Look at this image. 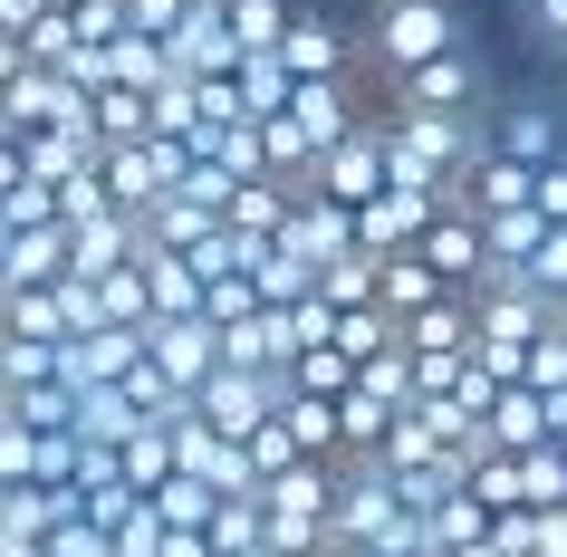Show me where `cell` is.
<instances>
[{
    "label": "cell",
    "mask_w": 567,
    "mask_h": 557,
    "mask_svg": "<svg viewBox=\"0 0 567 557\" xmlns=\"http://www.w3.org/2000/svg\"><path fill=\"white\" fill-rule=\"evenodd\" d=\"M394 145V183H433V193H462V174L491 145V116H443V106H375Z\"/></svg>",
    "instance_id": "1"
},
{
    "label": "cell",
    "mask_w": 567,
    "mask_h": 557,
    "mask_svg": "<svg viewBox=\"0 0 567 557\" xmlns=\"http://www.w3.org/2000/svg\"><path fill=\"white\" fill-rule=\"evenodd\" d=\"M269 509V557H328V519H337V462H299L260 481Z\"/></svg>",
    "instance_id": "2"
},
{
    "label": "cell",
    "mask_w": 567,
    "mask_h": 557,
    "mask_svg": "<svg viewBox=\"0 0 567 557\" xmlns=\"http://www.w3.org/2000/svg\"><path fill=\"white\" fill-rule=\"evenodd\" d=\"M443 49H462V10L452 0H365V59L385 78L443 59Z\"/></svg>",
    "instance_id": "3"
},
{
    "label": "cell",
    "mask_w": 567,
    "mask_h": 557,
    "mask_svg": "<svg viewBox=\"0 0 567 557\" xmlns=\"http://www.w3.org/2000/svg\"><path fill=\"white\" fill-rule=\"evenodd\" d=\"M452 193H433V183H385L375 203H357V250H375V260H394V250H414L433 221H443Z\"/></svg>",
    "instance_id": "4"
},
{
    "label": "cell",
    "mask_w": 567,
    "mask_h": 557,
    "mask_svg": "<svg viewBox=\"0 0 567 557\" xmlns=\"http://www.w3.org/2000/svg\"><path fill=\"white\" fill-rule=\"evenodd\" d=\"M385 106H443V116H491V87H481V59L472 49H443V59L385 78Z\"/></svg>",
    "instance_id": "5"
},
{
    "label": "cell",
    "mask_w": 567,
    "mask_h": 557,
    "mask_svg": "<svg viewBox=\"0 0 567 557\" xmlns=\"http://www.w3.org/2000/svg\"><path fill=\"white\" fill-rule=\"evenodd\" d=\"M394 183V145H385V116H365L357 135H337L328 154H318V193H337V203H375Z\"/></svg>",
    "instance_id": "6"
},
{
    "label": "cell",
    "mask_w": 567,
    "mask_h": 557,
    "mask_svg": "<svg viewBox=\"0 0 567 557\" xmlns=\"http://www.w3.org/2000/svg\"><path fill=\"white\" fill-rule=\"evenodd\" d=\"M279 250H289V260H308V269L347 260V250H357V203H337V193H318V183H308L299 203H289V221H279Z\"/></svg>",
    "instance_id": "7"
},
{
    "label": "cell",
    "mask_w": 567,
    "mask_h": 557,
    "mask_svg": "<svg viewBox=\"0 0 567 557\" xmlns=\"http://www.w3.org/2000/svg\"><path fill=\"white\" fill-rule=\"evenodd\" d=\"M279 59L299 68V78H357V59H365V30H347L337 10L299 0V20H289V39H279Z\"/></svg>",
    "instance_id": "8"
},
{
    "label": "cell",
    "mask_w": 567,
    "mask_h": 557,
    "mask_svg": "<svg viewBox=\"0 0 567 557\" xmlns=\"http://www.w3.org/2000/svg\"><path fill=\"white\" fill-rule=\"evenodd\" d=\"M279 404H289V375H260V365H221V375L203 384V423H221L231 442H250Z\"/></svg>",
    "instance_id": "9"
},
{
    "label": "cell",
    "mask_w": 567,
    "mask_h": 557,
    "mask_svg": "<svg viewBox=\"0 0 567 557\" xmlns=\"http://www.w3.org/2000/svg\"><path fill=\"white\" fill-rule=\"evenodd\" d=\"M145 337H154V365H164L183 394H203V384L221 375V327L212 318H154Z\"/></svg>",
    "instance_id": "10"
},
{
    "label": "cell",
    "mask_w": 567,
    "mask_h": 557,
    "mask_svg": "<svg viewBox=\"0 0 567 557\" xmlns=\"http://www.w3.org/2000/svg\"><path fill=\"white\" fill-rule=\"evenodd\" d=\"M462 212H481V221H501V212H529L538 203V164H519V154L481 145V164L462 174V193H452Z\"/></svg>",
    "instance_id": "11"
},
{
    "label": "cell",
    "mask_w": 567,
    "mask_h": 557,
    "mask_svg": "<svg viewBox=\"0 0 567 557\" xmlns=\"http://www.w3.org/2000/svg\"><path fill=\"white\" fill-rule=\"evenodd\" d=\"M414 250L443 269L452 289H481V269H491V221H481V212H462V203H443V221H433Z\"/></svg>",
    "instance_id": "12"
},
{
    "label": "cell",
    "mask_w": 567,
    "mask_h": 557,
    "mask_svg": "<svg viewBox=\"0 0 567 557\" xmlns=\"http://www.w3.org/2000/svg\"><path fill=\"white\" fill-rule=\"evenodd\" d=\"M174 49L183 78H221V68H240V39H231V0H193L183 10V30L164 39Z\"/></svg>",
    "instance_id": "13"
},
{
    "label": "cell",
    "mask_w": 567,
    "mask_h": 557,
    "mask_svg": "<svg viewBox=\"0 0 567 557\" xmlns=\"http://www.w3.org/2000/svg\"><path fill=\"white\" fill-rule=\"evenodd\" d=\"M135 212H96V221H68V279H116L135 269Z\"/></svg>",
    "instance_id": "14"
},
{
    "label": "cell",
    "mask_w": 567,
    "mask_h": 557,
    "mask_svg": "<svg viewBox=\"0 0 567 557\" xmlns=\"http://www.w3.org/2000/svg\"><path fill=\"white\" fill-rule=\"evenodd\" d=\"M491 145L519 154V164H558V154H567V125H558V106L509 96V106H491Z\"/></svg>",
    "instance_id": "15"
},
{
    "label": "cell",
    "mask_w": 567,
    "mask_h": 557,
    "mask_svg": "<svg viewBox=\"0 0 567 557\" xmlns=\"http://www.w3.org/2000/svg\"><path fill=\"white\" fill-rule=\"evenodd\" d=\"M145 355H154L145 327H96V337H78V347H68V384H125Z\"/></svg>",
    "instance_id": "16"
},
{
    "label": "cell",
    "mask_w": 567,
    "mask_h": 557,
    "mask_svg": "<svg viewBox=\"0 0 567 557\" xmlns=\"http://www.w3.org/2000/svg\"><path fill=\"white\" fill-rule=\"evenodd\" d=\"M289 116L318 135V154L337 145V135H357L365 106H357V78H299V96H289Z\"/></svg>",
    "instance_id": "17"
},
{
    "label": "cell",
    "mask_w": 567,
    "mask_h": 557,
    "mask_svg": "<svg viewBox=\"0 0 567 557\" xmlns=\"http://www.w3.org/2000/svg\"><path fill=\"white\" fill-rule=\"evenodd\" d=\"M0 279H10V289H59V279H68V221H49V231H10V240H0Z\"/></svg>",
    "instance_id": "18"
},
{
    "label": "cell",
    "mask_w": 567,
    "mask_h": 557,
    "mask_svg": "<svg viewBox=\"0 0 567 557\" xmlns=\"http://www.w3.org/2000/svg\"><path fill=\"white\" fill-rule=\"evenodd\" d=\"M481 442H491V452H538V442H558L548 394H538V384H509L501 404H491V423H481Z\"/></svg>",
    "instance_id": "19"
},
{
    "label": "cell",
    "mask_w": 567,
    "mask_h": 557,
    "mask_svg": "<svg viewBox=\"0 0 567 557\" xmlns=\"http://www.w3.org/2000/svg\"><path fill=\"white\" fill-rule=\"evenodd\" d=\"M0 337H49V347H68V337H78L68 279H59V289H10V298H0Z\"/></svg>",
    "instance_id": "20"
},
{
    "label": "cell",
    "mask_w": 567,
    "mask_h": 557,
    "mask_svg": "<svg viewBox=\"0 0 567 557\" xmlns=\"http://www.w3.org/2000/svg\"><path fill=\"white\" fill-rule=\"evenodd\" d=\"M145 423H154V413L135 404L125 384H78V433H87V442H116V452H125Z\"/></svg>",
    "instance_id": "21"
},
{
    "label": "cell",
    "mask_w": 567,
    "mask_h": 557,
    "mask_svg": "<svg viewBox=\"0 0 567 557\" xmlns=\"http://www.w3.org/2000/svg\"><path fill=\"white\" fill-rule=\"evenodd\" d=\"M279 423L308 442V462H347V413H337V394H289Z\"/></svg>",
    "instance_id": "22"
},
{
    "label": "cell",
    "mask_w": 567,
    "mask_h": 557,
    "mask_svg": "<svg viewBox=\"0 0 567 557\" xmlns=\"http://www.w3.org/2000/svg\"><path fill=\"white\" fill-rule=\"evenodd\" d=\"M231 78H240V106H250V116H289V96H299V68L279 59V49H250Z\"/></svg>",
    "instance_id": "23"
},
{
    "label": "cell",
    "mask_w": 567,
    "mask_h": 557,
    "mask_svg": "<svg viewBox=\"0 0 567 557\" xmlns=\"http://www.w3.org/2000/svg\"><path fill=\"white\" fill-rule=\"evenodd\" d=\"M308 183H279V174H260V183H240L231 193V212H221V221H231V231H269L279 240V221H289V203H299Z\"/></svg>",
    "instance_id": "24"
},
{
    "label": "cell",
    "mask_w": 567,
    "mask_h": 557,
    "mask_svg": "<svg viewBox=\"0 0 567 557\" xmlns=\"http://www.w3.org/2000/svg\"><path fill=\"white\" fill-rule=\"evenodd\" d=\"M472 499H491V509H529V452H491V442H481V452H472Z\"/></svg>",
    "instance_id": "25"
},
{
    "label": "cell",
    "mask_w": 567,
    "mask_h": 557,
    "mask_svg": "<svg viewBox=\"0 0 567 557\" xmlns=\"http://www.w3.org/2000/svg\"><path fill=\"white\" fill-rule=\"evenodd\" d=\"M318 298H328V308H375V298H385V260H375V250L328 260V269H318Z\"/></svg>",
    "instance_id": "26"
},
{
    "label": "cell",
    "mask_w": 567,
    "mask_h": 557,
    "mask_svg": "<svg viewBox=\"0 0 567 557\" xmlns=\"http://www.w3.org/2000/svg\"><path fill=\"white\" fill-rule=\"evenodd\" d=\"M433 298H452V279L423 260V250H394V260H385V308H394V318H414V308H433Z\"/></svg>",
    "instance_id": "27"
},
{
    "label": "cell",
    "mask_w": 567,
    "mask_h": 557,
    "mask_svg": "<svg viewBox=\"0 0 567 557\" xmlns=\"http://www.w3.org/2000/svg\"><path fill=\"white\" fill-rule=\"evenodd\" d=\"M0 404L20 413V423H30V433H78V384H10V394H0Z\"/></svg>",
    "instance_id": "28"
},
{
    "label": "cell",
    "mask_w": 567,
    "mask_h": 557,
    "mask_svg": "<svg viewBox=\"0 0 567 557\" xmlns=\"http://www.w3.org/2000/svg\"><path fill=\"white\" fill-rule=\"evenodd\" d=\"M269 327H279V365H299L308 347H337V308H328V298H299V308H269Z\"/></svg>",
    "instance_id": "29"
},
{
    "label": "cell",
    "mask_w": 567,
    "mask_h": 557,
    "mask_svg": "<svg viewBox=\"0 0 567 557\" xmlns=\"http://www.w3.org/2000/svg\"><path fill=\"white\" fill-rule=\"evenodd\" d=\"M96 308H106V327H154L164 308H154V269H116V279H96Z\"/></svg>",
    "instance_id": "30"
},
{
    "label": "cell",
    "mask_w": 567,
    "mask_h": 557,
    "mask_svg": "<svg viewBox=\"0 0 567 557\" xmlns=\"http://www.w3.org/2000/svg\"><path fill=\"white\" fill-rule=\"evenodd\" d=\"M337 347H347V355H357V365H365V355L404 347V318H394L385 298H375V308H337Z\"/></svg>",
    "instance_id": "31"
},
{
    "label": "cell",
    "mask_w": 567,
    "mask_h": 557,
    "mask_svg": "<svg viewBox=\"0 0 567 557\" xmlns=\"http://www.w3.org/2000/svg\"><path fill=\"white\" fill-rule=\"evenodd\" d=\"M337 413H347V452H385V433L404 423V404L365 394V384H347V394H337Z\"/></svg>",
    "instance_id": "32"
},
{
    "label": "cell",
    "mask_w": 567,
    "mask_h": 557,
    "mask_svg": "<svg viewBox=\"0 0 567 557\" xmlns=\"http://www.w3.org/2000/svg\"><path fill=\"white\" fill-rule=\"evenodd\" d=\"M174 471H183V452H174V433H164V423H145V433L125 442V481H135V491H145V499L164 491Z\"/></svg>",
    "instance_id": "33"
},
{
    "label": "cell",
    "mask_w": 567,
    "mask_h": 557,
    "mask_svg": "<svg viewBox=\"0 0 567 557\" xmlns=\"http://www.w3.org/2000/svg\"><path fill=\"white\" fill-rule=\"evenodd\" d=\"M96 135H106V145L154 135V96H145V87H96Z\"/></svg>",
    "instance_id": "34"
},
{
    "label": "cell",
    "mask_w": 567,
    "mask_h": 557,
    "mask_svg": "<svg viewBox=\"0 0 567 557\" xmlns=\"http://www.w3.org/2000/svg\"><path fill=\"white\" fill-rule=\"evenodd\" d=\"M68 375V347L49 337H0V384H59Z\"/></svg>",
    "instance_id": "35"
},
{
    "label": "cell",
    "mask_w": 567,
    "mask_h": 557,
    "mask_svg": "<svg viewBox=\"0 0 567 557\" xmlns=\"http://www.w3.org/2000/svg\"><path fill=\"white\" fill-rule=\"evenodd\" d=\"M154 509H164L174 528H212V519H221V491H212L203 471H174V481L154 491Z\"/></svg>",
    "instance_id": "36"
},
{
    "label": "cell",
    "mask_w": 567,
    "mask_h": 557,
    "mask_svg": "<svg viewBox=\"0 0 567 557\" xmlns=\"http://www.w3.org/2000/svg\"><path fill=\"white\" fill-rule=\"evenodd\" d=\"M289 20H299V0H231L240 59H250V49H279V39H289Z\"/></svg>",
    "instance_id": "37"
},
{
    "label": "cell",
    "mask_w": 567,
    "mask_h": 557,
    "mask_svg": "<svg viewBox=\"0 0 567 557\" xmlns=\"http://www.w3.org/2000/svg\"><path fill=\"white\" fill-rule=\"evenodd\" d=\"M548 231H558V221H548L538 203H529V212H501V221H491V260H519V269H529Z\"/></svg>",
    "instance_id": "38"
},
{
    "label": "cell",
    "mask_w": 567,
    "mask_h": 557,
    "mask_svg": "<svg viewBox=\"0 0 567 557\" xmlns=\"http://www.w3.org/2000/svg\"><path fill=\"white\" fill-rule=\"evenodd\" d=\"M250 279H260V308H299V298H318V269H308V260H289V250H269V260L250 269Z\"/></svg>",
    "instance_id": "39"
},
{
    "label": "cell",
    "mask_w": 567,
    "mask_h": 557,
    "mask_svg": "<svg viewBox=\"0 0 567 557\" xmlns=\"http://www.w3.org/2000/svg\"><path fill=\"white\" fill-rule=\"evenodd\" d=\"M347 384H357V355L347 347H308L289 365V394H347Z\"/></svg>",
    "instance_id": "40"
},
{
    "label": "cell",
    "mask_w": 567,
    "mask_h": 557,
    "mask_svg": "<svg viewBox=\"0 0 567 557\" xmlns=\"http://www.w3.org/2000/svg\"><path fill=\"white\" fill-rule=\"evenodd\" d=\"M20 49H30L39 68H68V59H78V49H87V39H78V20H68V10H39V30L20 39Z\"/></svg>",
    "instance_id": "41"
},
{
    "label": "cell",
    "mask_w": 567,
    "mask_h": 557,
    "mask_svg": "<svg viewBox=\"0 0 567 557\" xmlns=\"http://www.w3.org/2000/svg\"><path fill=\"white\" fill-rule=\"evenodd\" d=\"M203 318H212V327L260 318V279H250V269H240V279H212V289H203Z\"/></svg>",
    "instance_id": "42"
},
{
    "label": "cell",
    "mask_w": 567,
    "mask_h": 557,
    "mask_svg": "<svg viewBox=\"0 0 567 557\" xmlns=\"http://www.w3.org/2000/svg\"><path fill=\"white\" fill-rule=\"evenodd\" d=\"M250 462H260V481H269V471H299V462H308V442L289 433V423H279V413H269L260 433H250Z\"/></svg>",
    "instance_id": "43"
},
{
    "label": "cell",
    "mask_w": 567,
    "mask_h": 557,
    "mask_svg": "<svg viewBox=\"0 0 567 557\" xmlns=\"http://www.w3.org/2000/svg\"><path fill=\"white\" fill-rule=\"evenodd\" d=\"M529 509H567V452H558V442H538V452H529Z\"/></svg>",
    "instance_id": "44"
},
{
    "label": "cell",
    "mask_w": 567,
    "mask_h": 557,
    "mask_svg": "<svg viewBox=\"0 0 567 557\" xmlns=\"http://www.w3.org/2000/svg\"><path fill=\"white\" fill-rule=\"evenodd\" d=\"M385 462H394V471H404V462H443V442H433V423H423V413H404V423L385 433Z\"/></svg>",
    "instance_id": "45"
},
{
    "label": "cell",
    "mask_w": 567,
    "mask_h": 557,
    "mask_svg": "<svg viewBox=\"0 0 567 557\" xmlns=\"http://www.w3.org/2000/svg\"><path fill=\"white\" fill-rule=\"evenodd\" d=\"M529 384H538V394H558V384H567V318L529 347Z\"/></svg>",
    "instance_id": "46"
},
{
    "label": "cell",
    "mask_w": 567,
    "mask_h": 557,
    "mask_svg": "<svg viewBox=\"0 0 567 557\" xmlns=\"http://www.w3.org/2000/svg\"><path fill=\"white\" fill-rule=\"evenodd\" d=\"M519 30H529L538 49H558V59H567V0H519Z\"/></svg>",
    "instance_id": "47"
},
{
    "label": "cell",
    "mask_w": 567,
    "mask_h": 557,
    "mask_svg": "<svg viewBox=\"0 0 567 557\" xmlns=\"http://www.w3.org/2000/svg\"><path fill=\"white\" fill-rule=\"evenodd\" d=\"M164 528H174V519H164V509L145 499V509H135V519L116 528V557H154V548H164Z\"/></svg>",
    "instance_id": "48"
},
{
    "label": "cell",
    "mask_w": 567,
    "mask_h": 557,
    "mask_svg": "<svg viewBox=\"0 0 567 557\" xmlns=\"http://www.w3.org/2000/svg\"><path fill=\"white\" fill-rule=\"evenodd\" d=\"M529 279H538V289H548V298H558V308H567V221H558V231H548V240H538Z\"/></svg>",
    "instance_id": "49"
},
{
    "label": "cell",
    "mask_w": 567,
    "mask_h": 557,
    "mask_svg": "<svg viewBox=\"0 0 567 557\" xmlns=\"http://www.w3.org/2000/svg\"><path fill=\"white\" fill-rule=\"evenodd\" d=\"M183 193H193V203H212V212H231V193H240V183L221 174V164H193V174H183Z\"/></svg>",
    "instance_id": "50"
},
{
    "label": "cell",
    "mask_w": 567,
    "mask_h": 557,
    "mask_svg": "<svg viewBox=\"0 0 567 557\" xmlns=\"http://www.w3.org/2000/svg\"><path fill=\"white\" fill-rule=\"evenodd\" d=\"M125 10H135V30L174 39V30H183V10H193V0H125Z\"/></svg>",
    "instance_id": "51"
},
{
    "label": "cell",
    "mask_w": 567,
    "mask_h": 557,
    "mask_svg": "<svg viewBox=\"0 0 567 557\" xmlns=\"http://www.w3.org/2000/svg\"><path fill=\"white\" fill-rule=\"evenodd\" d=\"M538 212L567 221V154H558V164H538Z\"/></svg>",
    "instance_id": "52"
},
{
    "label": "cell",
    "mask_w": 567,
    "mask_h": 557,
    "mask_svg": "<svg viewBox=\"0 0 567 557\" xmlns=\"http://www.w3.org/2000/svg\"><path fill=\"white\" fill-rule=\"evenodd\" d=\"M20 183H30V154H20V135H10V125H0V203H10V193H20Z\"/></svg>",
    "instance_id": "53"
},
{
    "label": "cell",
    "mask_w": 567,
    "mask_h": 557,
    "mask_svg": "<svg viewBox=\"0 0 567 557\" xmlns=\"http://www.w3.org/2000/svg\"><path fill=\"white\" fill-rule=\"evenodd\" d=\"M154 557H221V548H212V528H164V548H154Z\"/></svg>",
    "instance_id": "54"
},
{
    "label": "cell",
    "mask_w": 567,
    "mask_h": 557,
    "mask_svg": "<svg viewBox=\"0 0 567 557\" xmlns=\"http://www.w3.org/2000/svg\"><path fill=\"white\" fill-rule=\"evenodd\" d=\"M39 10H49V0H0V30H10V39H30V30H39Z\"/></svg>",
    "instance_id": "55"
},
{
    "label": "cell",
    "mask_w": 567,
    "mask_h": 557,
    "mask_svg": "<svg viewBox=\"0 0 567 557\" xmlns=\"http://www.w3.org/2000/svg\"><path fill=\"white\" fill-rule=\"evenodd\" d=\"M538 557H567V509H538Z\"/></svg>",
    "instance_id": "56"
},
{
    "label": "cell",
    "mask_w": 567,
    "mask_h": 557,
    "mask_svg": "<svg viewBox=\"0 0 567 557\" xmlns=\"http://www.w3.org/2000/svg\"><path fill=\"white\" fill-rule=\"evenodd\" d=\"M0 557H49V538H20V528H0Z\"/></svg>",
    "instance_id": "57"
},
{
    "label": "cell",
    "mask_w": 567,
    "mask_h": 557,
    "mask_svg": "<svg viewBox=\"0 0 567 557\" xmlns=\"http://www.w3.org/2000/svg\"><path fill=\"white\" fill-rule=\"evenodd\" d=\"M462 557H509V548H501V538H472V548H462Z\"/></svg>",
    "instance_id": "58"
},
{
    "label": "cell",
    "mask_w": 567,
    "mask_h": 557,
    "mask_svg": "<svg viewBox=\"0 0 567 557\" xmlns=\"http://www.w3.org/2000/svg\"><path fill=\"white\" fill-rule=\"evenodd\" d=\"M0 298H10V279H0Z\"/></svg>",
    "instance_id": "59"
},
{
    "label": "cell",
    "mask_w": 567,
    "mask_h": 557,
    "mask_svg": "<svg viewBox=\"0 0 567 557\" xmlns=\"http://www.w3.org/2000/svg\"><path fill=\"white\" fill-rule=\"evenodd\" d=\"M558 452H567V433H558Z\"/></svg>",
    "instance_id": "60"
},
{
    "label": "cell",
    "mask_w": 567,
    "mask_h": 557,
    "mask_svg": "<svg viewBox=\"0 0 567 557\" xmlns=\"http://www.w3.org/2000/svg\"><path fill=\"white\" fill-rule=\"evenodd\" d=\"M0 394H10V384H0Z\"/></svg>",
    "instance_id": "61"
},
{
    "label": "cell",
    "mask_w": 567,
    "mask_h": 557,
    "mask_svg": "<svg viewBox=\"0 0 567 557\" xmlns=\"http://www.w3.org/2000/svg\"><path fill=\"white\" fill-rule=\"evenodd\" d=\"M260 557H269V548H260Z\"/></svg>",
    "instance_id": "62"
}]
</instances>
